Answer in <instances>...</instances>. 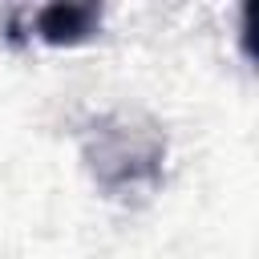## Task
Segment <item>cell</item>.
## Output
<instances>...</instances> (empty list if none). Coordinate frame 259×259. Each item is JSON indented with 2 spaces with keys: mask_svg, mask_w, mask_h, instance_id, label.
<instances>
[{
  "mask_svg": "<svg viewBox=\"0 0 259 259\" xmlns=\"http://www.w3.org/2000/svg\"><path fill=\"white\" fill-rule=\"evenodd\" d=\"M101 8L97 4H45L32 12V36L53 49H73L97 36Z\"/></svg>",
  "mask_w": 259,
  "mask_h": 259,
  "instance_id": "1",
  "label": "cell"
}]
</instances>
